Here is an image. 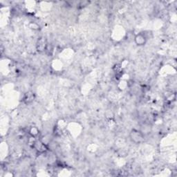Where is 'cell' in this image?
Listing matches in <instances>:
<instances>
[{
    "label": "cell",
    "instance_id": "cell-1",
    "mask_svg": "<svg viewBox=\"0 0 177 177\" xmlns=\"http://www.w3.org/2000/svg\"><path fill=\"white\" fill-rule=\"evenodd\" d=\"M129 137L130 139L132 140V141L136 143V144H139V143H141L144 141L143 133L136 129H133L131 130V132L129 133Z\"/></svg>",
    "mask_w": 177,
    "mask_h": 177
},
{
    "label": "cell",
    "instance_id": "cell-2",
    "mask_svg": "<svg viewBox=\"0 0 177 177\" xmlns=\"http://www.w3.org/2000/svg\"><path fill=\"white\" fill-rule=\"evenodd\" d=\"M33 148L39 154L44 153L48 150L47 147L41 141H35L33 144Z\"/></svg>",
    "mask_w": 177,
    "mask_h": 177
},
{
    "label": "cell",
    "instance_id": "cell-3",
    "mask_svg": "<svg viewBox=\"0 0 177 177\" xmlns=\"http://www.w3.org/2000/svg\"><path fill=\"white\" fill-rule=\"evenodd\" d=\"M134 42L136 44V45H138L139 46H144L147 42V38L144 34H143V33H138V34H137L135 36Z\"/></svg>",
    "mask_w": 177,
    "mask_h": 177
},
{
    "label": "cell",
    "instance_id": "cell-4",
    "mask_svg": "<svg viewBox=\"0 0 177 177\" xmlns=\"http://www.w3.org/2000/svg\"><path fill=\"white\" fill-rule=\"evenodd\" d=\"M47 49V43L44 38H40L37 43V49L39 52L45 51Z\"/></svg>",
    "mask_w": 177,
    "mask_h": 177
},
{
    "label": "cell",
    "instance_id": "cell-5",
    "mask_svg": "<svg viewBox=\"0 0 177 177\" xmlns=\"http://www.w3.org/2000/svg\"><path fill=\"white\" fill-rule=\"evenodd\" d=\"M33 99H34V95H33V93L31 92H29V93H26L25 96H24V98H23V101L26 104H29V103L31 102Z\"/></svg>",
    "mask_w": 177,
    "mask_h": 177
},
{
    "label": "cell",
    "instance_id": "cell-6",
    "mask_svg": "<svg viewBox=\"0 0 177 177\" xmlns=\"http://www.w3.org/2000/svg\"><path fill=\"white\" fill-rule=\"evenodd\" d=\"M39 129L37 128L36 127H32V128L29 129V134L31 135L33 138H36V137L39 135Z\"/></svg>",
    "mask_w": 177,
    "mask_h": 177
}]
</instances>
